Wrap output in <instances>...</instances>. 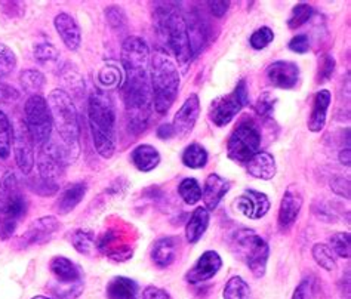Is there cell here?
Segmentation results:
<instances>
[{
	"mask_svg": "<svg viewBox=\"0 0 351 299\" xmlns=\"http://www.w3.org/2000/svg\"><path fill=\"white\" fill-rule=\"evenodd\" d=\"M88 116L92 139L97 153L103 158H112L116 152V108L107 92L97 89L90 93Z\"/></svg>",
	"mask_w": 351,
	"mask_h": 299,
	"instance_id": "obj_1",
	"label": "cell"
},
{
	"mask_svg": "<svg viewBox=\"0 0 351 299\" xmlns=\"http://www.w3.org/2000/svg\"><path fill=\"white\" fill-rule=\"evenodd\" d=\"M125 110L129 129L141 134L149 126L153 111V95L150 86L149 69L126 71V80L122 88Z\"/></svg>",
	"mask_w": 351,
	"mask_h": 299,
	"instance_id": "obj_2",
	"label": "cell"
},
{
	"mask_svg": "<svg viewBox=\"0 0 351 299\" xmlns=\"http://www.w3.org/2000/svg\"><path fill=\"white\" fill-rule=\"evenodd\" d=\"M46 101H48L53 125L57 128L58 135L64 144L61 148L64 158L69 162H75L80 153V130L75 102L64 89H53Z\"/></svg>",
	"mask_w": 351,
	"mask_h": 299,
	"instance_id": "obj_3",
	"label": "cell"
},
{
	"mask_svg": "<svg viewBox=\"0 0 351 299\" xmlns=\"http://www.w3.org/2000/svg\"><path fill=\"white\" fill-rule=\"evenodd\" d=\"M150 86L154 110L159 115H166L177 99L180 74L177 64L162 49L154 52L150 62Z\"/></svg>",
	"mask_w": 351,
	"mask_h": 299,
	"instance_id": "obj_4",
	"label": "cell"
},
{
	"mask_svg": "<svg viewBox=\"0 0 351 299\" xmlns=\"http://www.w3.org/2000/svg\"><path fill=\"white\" fill-rule=\"evenodd\" d=\"M27 209L29 200L21 181L15 172H6L0 181V239H11L18 224L25 217Z\"/></svg>",
	"mask_w": 351,
	"mask_h": 299,
	"instance_id": "obj_5",
	"label": "cell"
},
{
	"mask_svg": "<svg viewBox=\"0 0 351 299\" xmlns=\"http://www.w3.org/2000/svg\"><path fill=\"white\" fill-rule=\"evenodd\" d=\"M230 246H232L233 254L246 264L256 278L265 276L270 248L269 243L261 236H258L251 228H240L233 232L230 239Z\"/></svg>",
	"mask_w": 351,
	"mask_h": 299,
	"instance_id": "obj_6",
	"label": "cell"
},
{
	"mask_svg": "<svg viewBox=\"0 0 351 299\" xmlns=\"http://www.w3.org/2000/svg\"><path fill=\"white\" fill-rule=\"evenodd\" d=\"M159 25L166 43L178 61V67L182 73H186L193 58L191 39L186 20L173 9H165L159 14Z\"/></svg>",
	"mask_w": 351,
	"mask_h": 299,
	"instance_id": "obj_7",
	"label": "cell"
},
{
	"mask_svg": "<svg viewBox=\"0 0 351 299\" xmlns=\"http://www.w3.org/2000/svg\"><path fill=\"white\" fill-rule=\"evenodd\" d=\"M261 132L251 117H243L227 143V154L234 162L246 163L260 152Z\"/></svg>",
	"mask_w": 351,
	"mask_h": 299,
	"instance_id": "obj_8",
	"label": "cell"
},
{
	"mask_svg": "<svg viewBox=\"0 0 351 299\" xmlns=\"http://www.w3.org/2000/svg\"><path fill=\"white\" fill-rule=\"evenodd\" d=\"M24 115L27 128L30 130L34 144L40 147L51 141L53 121L48 101L42 95H30V98L25 101Z\"/></svg>",
	"mask_w": 351,
	"mask_h": 299,
	"instance_id": "obj_9",
	"label": "cell"
},
{
	"mask_svg": "<svg viewBox=\"0 0 351 299\" xmlns=\"http://www.w3.org/2000/svg\"><path fill=\"white\" fill-rule=\"evenodd\" d=\"M247 104L246 82L240 80L233 92L212 101L209 108V119L215 126H226L232 121L242 108Z\"/></svg>",
	"mask_w": 351,
	"mask_h": 299,
	"instance_id": "obj_10",
	"label": "cell"
},
{
	"mask_svg": "<svg viewBox=\"0 0 351 299\" xmlns=\"http://www.w3.org/2000/svg\"><path fill=\"white\" fill-rule=\"evenodd\" d=\"M64 167H66V158H64L62 150L57 144L48 141L39 147L38 178L51 185L60 187Z\"/></svg>",
	"mask_w": 351,
	"mask_h": 299,
	"instance_id": "obj_11",
	"label": "cell"
},
{
	"mask_svg": "<svg viewBox=\"0 0 351 299\" xmlns=\"http://www.w3.org/2000/svg\"><path fill=\"white\" fill-rule=\"evenodd\" d=\"M14 154L15 162L20 167V171L25 175H29L34 167V141L30 134L29 128H27L25 120L20 119L16 121L14 128Z\"/></svg>",
	"mask_w": 351,
	"mask_h": 299,
	"instance_id": "obj_12",
	"label": "cell"
},
{
	"mask_svg": "<svg viewBox=\"0 0 351 299\" xmlns=\"http://www.w3.org/2000/svg\"><path fill=\"white\" fill-rule=\"evenodd\" d=\"M60 228L61 222L55 217H42L30 224L24 235L15 240L14 246L15 249H27L43 245V243L49 241Z\"/></svg>",
	"mask_w": 351,
	"mask_h": 299,
	"instance_id": "obj_13",
	"label": "cell"
},
{
	"mask_svg": "<svg viewBox=\"0 0 351 299\" xmlns=\"http://www.w3.org/2000/svg\"><path fill=\"white\" fill-rule=\"evenodd\" d=\"M125 71L149 69L150 62V49L141 37L131 36L123 42L122 52H120Z\"/></svg>",
	"mask_w": 351,
	"mask_h": 299,
	"instance_id": "obj_14",
	"label": "cell"
},
{
	"mask_svg": "<svg viewBox=\"0 0 351 299\" xmlns=\"http://www.w3.org/2000/svg\"><path fill=\"white\" fill-rule=\"evenodd\" d=\"M200 113V101L196 93H191V95L186 99L182 107L178 110V113L175 115L172 128L173 132L180 138H186L193 128H195L197 117Z\"/></svg>",
	"mask_w": 351,
	"mask_h": 299,
	"instance_id": "obj_15",
	"label": "cell"
},
{
	"mask_svg": "<svg viewBox=\"0 0 351 299\" xmlns=\"http://www.w3.org/2000/svg\"><path fill=\"white\" fill-rule=\"evenodd\" d=\"M234 204L240 213H243L246 218L251 219H260L265 217L271 206L269 198L264 193L255 190L245 191L234 200Z\"/></svg>",
	"mask_w": 351,
	"mask_h": 299,
	"instance_id": "obj_16",
	"label": "cell"
},
{
	"mask_svg": "<svg viewBox=\"0 0 351 299\" xmlns=\"http://www.w3.org/2000/svg\"><path fill=\"white\" fill-rule=\"evenodd\" d=\"M221 265H223V259L218 255V252L206 250L187 273V282L191 285L206 282V280L212 278L218 273Z\"/></svg>",
	"mask_w": 351,
	"mask_h": 299,
	"instance_id": "obj_17",
	"label": "cell"
},
{
	"mask_svg": "<svg viewBox=\"0 0 351 299\" xmlns=\"http://www.w3.org/2000/svg\"><path fill=\"white\" fill-rule=\"evenodd\" d=\"M267 77L276 88L293 89L298 83L300 69L297 64L291 61H277L267 69Z\"/></svg>",
	"mask_w": 351,
	"mask_h": 299,
	"instance_id": "obj_18",
	"label": "cell"
},
{
	"mask_svg": "<svg viewBox=\"0 0 351 299\" xmlns=\"http://www.w3.org/2000/svg\"><path fill=\"white\" fill-rule=\"evenodd\" d=\"M302 208V195L293 190V187H289L286 193L283 194L280 208H279V218H277V224H279L280 230H289L295 221H297L300 211Z\"/></svg>",
	"mask_w": 351,
	"mask_h": 299,
	"instance_id": "obj_19",
	"label": "cell"
},
{
	"mask_svg": "<svg viewBox=\"0 0 351 299\" xmlns=\"http://www.w3.org/2000/svg\"><path fill=\"white\" fill-rule=\"evenodd\" d=\"M53 24L64 45H66L70 51L79 49V46L82 43V33L75 18L66 12H62L55 16Z\"/></svg>",
	"mask_w": 351,
	"mask_h": 299,
	"instance_id": "obj_20",
	"label": "cell"
},
{
	"mask_svg": "<svg viewBox=\"0 0 351 299\" xmlns=\"http://www.w3.org/2000/svg\"><path fill=\"white\" fill-rule=\"evenodd\" d=\"M230 190V182L226 181L224 178H221L217 174H210L205 185H203V191H202V198L203 203L208 211H215L218 208L219 202L223 200L224 195Z\"/></svg>",
	"mask_w": 351,
	"mask_h": 299,
	"instance_id": "obj_21",
	"label": "cell"
},
{
	"mask_svg": "<svg viewBox=\"0 0 351 299\" xmlns=\"http://www.w3.org/2000/svg\"><path fill=\"white\" fill-rule=\"evenodd\" d=\"M330 101H332V95L328 89H322L313 97V107H311V113L307 123L311 132H320V130L325 128L326 113L330 106Z\"/></svg>",
	"mask_w": 351,
	"mask_h": 299,
	"instance_id": "obj_22",
	"label": "cell"
},
{
	"mask_svg": "<svg viewBox=\"0 0 351 299\" xmlns=\"http://www.w3.org/2000/svg\"><path fill=\"white\" fill-rule=\"evenodd\" d=\"M86 190L88 187L85 182H75L67 185L58 195L57 203H55V211L60 215L70 213L85 198Z\"/></svg>",
	"mask_w": 351,
	"mask_h": 299,
	"instance_id": "obj_23",
	"label": "cell"
},
{
	"mask_svg": "<svg viewBox=\"0 0 351 299\" xmlns=\"http://www.w3.org/2000/svg\"><path fill=\"white\" fill-rule=\"evenodd\" d=\"M246 171L249 175H252L254 178L270 181L276 175V162L274 157L270 153L258 152L251 160L246 162Z\"/></svg>",
	"mask_w": 351,
	"mask_h": 299,
	"instance_id": "obj_24",
	"label": "cell"
},
{
	"mask_svg": "<svg viewBox=\"0 0 351 299\" xmlns=\"http://www.w3.org/2000/svg\"><path fill=\"white\" fill-rule=\"evenodd\" d=\"M152 261L160 268L169 267L178 255L177 237H162L152 248Z\"/></svg>",
	"mask_w": 351,
	"mask_h": 299,
	"instance_id": "obj_25",
	"label": "cell"
},
{
	"mask_svg": "<svg viewBox=\"0 0 351 299\" xmlns=\"http://www.w3.org/2000/svg\"><path fill=\"white\" fill-rule=\"evenodd\" d=\"M131 160L138 171L150 172L160 163V154L153 145L141 144L132 152Z\"/></svg>",
	"mask_w": 351,
	"mask_h": 299,
	"instance_id": "obj_26",
	"label": "cell"
},
{
	"mask_svg": "<svg viewBox=\"0 0 351 299\" xmlns=\"http://www.w3.org/2000/svg\"><path fill=\"white\" fill-rule=\"evenodd\" d=\"M209 226V212L206 208L199 206L193 211L186 227V237L190 243H197L205 235Z\"/></svg>",
	"mask_w": 351,
	"mask_h": 299,
	"instance_id": "obj_27",
	"label": "cell"
},
{
	"mask_svg": "<svg viewBox=\"0 0 351 299\" xmlns=\"http://www.w3.org/2000/svg\"><path fill=\"white\" fill-rule=\"evenodd\" d=\"M107 299H135L136 285L134 280L128 277H114L107 285Z\"/></svg>",
	"mask_w": 351,
	"mask_h": 299,
	"instance_id": "obj_28",
	"label": "cell"
},
{
	"mask_svg": "<svg viewBox=\"0 0 351 299\" xmlns=\"http://www.w3.org/2000/svg\"><path fill=\"white\" fill-rule=\"evenodd\" d=\"M70 243L77 252L83 255H94V252L97 249V241L94 232L89 230H83L77 228L70 235Z\"/></svg>",
	"mask_w": 351,
	"mask_h": 299,
	"instance_id": "obj_29",
	"label": "cell"
},
{
	"mask_svg": "<svg viewBox=\"0 0 351 299\" xmlns=\"http://www.w3.org/2000/svg\"><path fill=\"white\" fill-rule=\"evenodd\" d=\"M182 163L190 167V169H200V167H205L208 163V152L205 147H202L197 143L190 144L182 153Z\"/></svg>",
	"mask_w": 351,
	"mask_h": 299,
	"instance_id": "obj_30",
	"label": "cell"
},
{
	"mask_svg": "<svg viewBox=\"0 0 351 299\" xmlns=\"http://www.w3.org/2000/svg\"><path fill=\"white\" fill-rule=\"evenodd\" d=\"M12 138H14V129L8 116L0 111V158H8L11 156V147H12Z\"/></svg>",
	"mask_w": 351,
	"mask_h": 299,
	"instance_id": "obj_31",
	"label": "cell"
},
{
	"mask_svg": "<svg viewBox=\"0 0 351 299\" xmlns=\"http://www.w3.org/2000/svg\"><path fill=\"white\" fill-rule=\"evenodd\" d=\"M45 76L38 70H25L21 73L20 83L25 92H30L32 95H40V91L45 86Z\"/></svg>",
	"mask_w": 351,
	"mask_h": 299,
	"instance_id": "obj_32",
	"label": "cell"
},
{
	"mask_svg": "<svg viewBox=\"0 0 351 299\" xmlns=\"http://www.w3.org/2000/svg\"><path fill=\"white\" fill-rule=\"evenodd\" d=\"M311 255L314 261L326 271H334L337 268V263L334 258V252L325 243H316L311 249Z\"/></svg>",
	"mask_w": 351,
	"mask_h": 299,
	"instance_id": "obj_33",
	"label": "cell"
},
{
	"mask_svg": "<svg viewBox=\"0 0 351 299\" xmlns=\"http://www.w3.org/2000/svg\"><path fill=\"white\" fill-rule=\"evenodd\" d=\"M223 296L224 299H249V296H251L249 285L242 277L234 276L227 282Z\"/></svg>",
	"mask_w": 351,
	"mask_h": 299,
	"instance_id": "obj_34",
	"label": "cell"
},
{
	"mask_svg": "<svg viewBox=\"0 0 351 299\" xmlns=\"http://www.w3.org/2000/svg\"><path fill=\"white\" fill-rule=\"evenodd\" d=\"M178 193L181 195V199L187 204H190V206L199 203V200L202 199V189L196 178L182 180L178 187Z\"/></svg>",
	"mask_w": 351,
	"mask_h": 299,
	"instance_id": "obj_35",
	"label": "cell"
},
{
	"mask_svg": "<svg viewBox=\"0 0 351 299\" xmlns=\"http://www.w3.org/2000/svg\"><path fill=\"white\" fill-rule=\"evenodd\" d=\"M330 250L339 258L348 259L351 256V239L350 232H335L330 237Z\"/></svg>",
	"mask_w": 351,
	"mask_h": 299,
	"instance_id": "obj_36",
	"label": "cell"
},
{
	"mask_svg": "<svg viewBox=\"0 0 351 299\" xmlns=\"http://www.w3.org/2000/svg\"><path fill=\"white\" fill-rule=\"evenodd\" d=\"M313 14V8L308 3H298L292 9L291 16L288 20V27L291 30L300 29L304 24H306Z\"/></svg>",
	"mask_w": 351,
	"mask_h": 299,
	"instance_id": "obj_37",
	"label": "cell"
},
{
	"mask_svg": "<svg viewBox=\"0 0 351 299\" xmlns=\"http://www.w3.org/2000/svg\"><path fill=\"white\" fill-rule=\"evenodd\" d=\"M16 67V57L9 46L0 43V76H9Z\"/></svg>",
	"mask_w": 351,
	"mask_h": 299,
	"instance_id": "obj_38",
	"label": "cell"
},
{
	"mask_svg": "<svg viewBox=\"0 0 351 299\" xmlns=\"http://www.w3.org/2000/svg\"><path fill=\"white\" fill-rule=\"evenodd\" d=\"M34 57L39 62L48 64V62L57 61L60 58V52L52 43L42 42L34 46Z\"/></svg>",
	"mask_w": 351,
	"mask_h": 299,
	"instance_id": "obj_39",
	"label": "cell"
},
{
	"mask_svg": "<svg viewBox=\"0 0 351 299\" xmlns=\"http://www.w3.org/2000/svg\"><path fill=\"white\" fill-rule=\"evenodd\" d=\"M274 40V33L270 29V27H261V29H258L252 36L251 39H249V43L254 49L256 51H261L264 48H267L271 42Z\"/></svg>",
	"mask_w": 351,
	"mask_h": 299,
	"instance_id": "obj_40",
	"label": "cell"
},
{
	"mask_svg": "<svg viewBox=\"0 0 351 299\" xmlns=\"http://www.w3.org/2000/svg\"><path fill=\"white\" fill-rule=\"evenodd\" d=\"M98 80L104 88H114L120 85L122 80V74L114 67V65H106V67L99 71Z\"/></svg>",
	"mask_w": 351,
	"mask_h": 299,
	"instance_id": "obj_41",
	"label": "cell"
},
{
	"mask_svg": "<svg viewBox=\"0 0 351 299\" xmlns=\"http://www.w3.org/2000/svg\"><path fill=\"white\" fill-rule=\"evenodd\" d=\"M335 70V60L330 57V55H325L319 62V70H317V82L325 83L332 77V73Z\"/></svg>",
	"mask_w": 351,
	"mask_h": 299,
	"instance_id": "obj_42",
	"label": "cell"
},
{
	"mask_svg": "<svg viewBox=\"0 0 351 299\" xmlns=\"http://www.w3.org/2000/svg\"><path fill=\"white\" fill-rule=\"evenodd\" d=\"M29 187L33 193L39 194V195H53L60 191V187H55V185L45 182L40 178H38V176H34V178L30 180Z\"/></svg>",
	"mask_w": 351,
	"mask_h": 299,
	"instance_id": "obj_43",
	"label": "cell"
},
{
	"mask_svg": "<svg viewBox=\"0 0 351 299\" xmlns=\"http://www.w3.org/2000/svg\"><path fill=\"white\" fill-rule=\"evenodd\" d=\"M274 97L271 95V93L269 92H264L260 95V98L256 99V104H255V111L260 116H267L269 113H271L273 111V107H274Z\"/></svg>",
	"mask_w": 351,
	"mask_h": 299,
	"instance_id": "obj_44",
	"label": "cell"
},
{
	"mask_svg": "<svg viewBox=\"0 0 351 299\" xmlns=\"http://www.w3.org/2000/svg\"><path fill=\"white\" fill-rule=\"evenodd\" d=\"M289 49L297 52V53H307L310 49V40L308 36L306 34H298L295 36L293 39L289 42Z\"/></svg>",
	"mask_w": 351,
	"mask_h": 299,
	"instance_id": "obj_45",
	"label": "cell"
},
{
	"mask_svg": "<svg viewBox=\"0 0 351 299\" xmlns=\"http://www.w3.org/2000/svg\"><path fill=\"white\" fill-rule=\"evenodd\" d=\"M292 299H314V289L310 280H302L293 291Z\"/></svg>",
	"mask_w": 351,
	"mask_h": 299,
	"instance_id": "obj_46",
	"label": "cell"
},
{
	"mask_svg": "<svg viewBox=\"0 0 351 299\" xmlns=\"http://www.w3.org/2000/svg\"><path fill=\"white\" fill-rule=\"evenodd\" d=\"M330 189L335 194L338 195H346L347 199H350V182L341 176H337L330 181Z\"/></svg>",
	"mask_w": 351,
	"mask_h": 299,
	"instance_id": "obj_47",
	"label": "cell"
},
{
	"mask_svg": "<svg viewBox=\"0 0 351 299\" xmlns=\"http://www.w3.org/2000/svg\"><path fill=\"white\" fill-rule=\"evenodd\" d=\"M106 15H107V20H108L110 25L114 27V29H117V27H122V24H125V15L122 12V9L108 8Z\"/></svg>",
	"mask_w": 351,
	"mask_h": 299,
	"instance_id": "obj_48",
	"label": "cell"
},
{
	"mask_svg": "<svg viewBox=\"0 0 351 299\" xmlns=\"http://www.w3.org/2000/svg\"><path fill=\"white\" fill-rule=\"evenodd\" d=\"M143 299H171V296L162 287L149 286L143 291Z\"/></svg>",
	"mask_w": 351,
	"mask_h": 299,
	"instance_id": "obj_49",
	"label": "cell"
},
{
	"mask_svg": "<svg viewBox=\"0 0 351 299\" xmlns=\"http://www.w3.org/2000/svg\"><path fill=\"white\" fill-rule=\"evenodd\" d=\"M18 98H20V93H18V91H15L12 86L0 83V101L12 102V101H16Z\"/></svg>",
	"mask_w": 351,
	"mask_h": 299,
	"instance_id": "obj_50",
	"label": "cell"
},
{
	"mask_svg": "<svg viewBox=\"0 0 351 299\" xmlns=\"http://www.w3.org/2000/svg\"><path fill=\"white\" fill-rule=\"evenodd\" d=\"M209 8H210L212 14L218 16V18H221V16H224L226 12L228 11L230 3L228 2H210Z\"/></svg>",
	"mask_w": 351,
	"mask_h": 299,
	"instance_id": "obj_51",
	"label": "cell"
},
{
	"mask_svg": "<svg viewBox=\"0 0 351 299\" xmlns=\"http://www.w3.org/2000/svg\"><path fill=\"white\" fill-rule=\"evenodd\" d=\"M157 136L162 138V139H169V138L175 136L172 123H163V125H160L159 129H157Z\"/></svg>",
	"mask_w": 351,
	"mask_h": 299,
	"instance_id": "obj_52",
	"label": "cell"
},
{
	"mask_svg": "<svg viewBox=\"0 0 351 299\" xmlns=\"http://www.w3.org/2000/svg\"><path fill=\"white\" fill-rule=\"evenodd\" d=\"M339 162L346 166H350V148H346L344 152L339 153Z\"/></svg>",
	"mask_w": 351,
	"mask_h": 299,
	"instance_id": "obj_53",
	"label": "cell"
},
{
	"mask_svg": "<svg viewBox=\"0 0 351 299\" xmlns=\"http://www.w3.org/2000/svg\"><path fill=\"white\" fill-rule=\"evenodd\" d=\"M32 299H51V298H48V296H42V295H39V296H34V298H32Z\"/></svg>",
	"mask_w": 351,
	"mask_h": 299,
	"instance_id": "obj_54",
	"label": "cell"
}]
</instances>
